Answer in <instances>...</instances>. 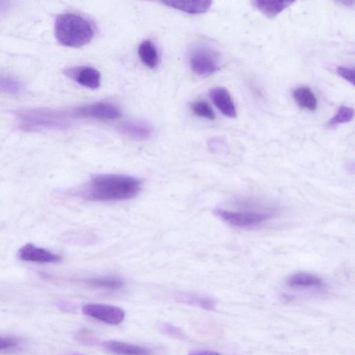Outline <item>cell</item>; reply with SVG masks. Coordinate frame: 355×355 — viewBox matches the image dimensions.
Here are the masks:
<instances>
[{"instance_id":"obj_1","label":"cell","mask_w":355,"mask_h":355,"mask_svg":"<svg viewBox=\"0 0 355 355\" xmlns=\"http://www.w3.org/2000/svg\"><path fill=\"white\" fill-rule=\"evenodd\" d=\"M140 189V180L134 177L103 174L93 177L81 191V196L92 201L124 200L137 196Z\"/></svg>"},{"instance_id":"obj_2","label":"cell","mask_w":355,"mask_h":355,"mask_svg":"<svg viewBox=\"0 0 355 355\" xmlns=\"http://www.w3.org/2000/svg\"><path fill=\"white\" fill-rule=\"evenodd\" d=\"M54 33L60 44L78 48L90 42L94 35V28L91 21L84 17L66 12L56 17Z\"/></svg>"},{"instance_id":"obj_3","label":"cell","mask_w":355,"mask_h":355,"mask_svg":"<svg viewBox=\"0 0 355 355\" xmlns=\"http://www.w3.org/2000/svg\"><path fill=\"white\" fill-rule=\"evenodd\" d=\"M19 126L26 131L62 129L67 126V114L60 110L36 108L18 112Z\"/></svg>"},{"instance_id":"obj_4","label":"cell","mask_w":355,"mask_h":355,"mask_svg":"<svg viewBox=\"0 0 355 355\" xmlns=\"http://www.w3.org/2000/svg\"><path fill=\"white\" fill-rule=\"evenodd\" d=\"M191 70L199 76H207L220 67V57L218 53L207 45L194 47L189 54Z\"/></svg>"},{"instance_id":"obj_5","label":"cell","mask_w":355,"mask_h":355,"mask_svg":"<svg viewBox=\"0 0 355 355\" xmlns=\"http://www.w3.org/2000/svg\"><path fill=\"white\" fill-rule=\"evenodd\" d=\"M214 214L224 222L241 228H249L259 225L271 217L267 212L235 211L223 209H216Z\"/></svg>"},{"instance_id":"obj_6","label":"cell","mask_w":355,"mask_h":355,"mask_svg":"<svg viewBox=\"0 0 355 355\" xmlns=\"http://www.w3.org/2000/svg\"><path fill=\"white\" fill-rule=\"evenodd\" d=\"M82 311L85 315L112 325L119 324L125 318L123 309L110 304L89 303L83 306Z\"/></svg>"},{"instance_id":"obj_7","label":"cell","mask_w":355,"mask_h":355,"mask_svg":"<svg viewBox=\"0 0 355 355\" xmlns=\"http://www.w3.org/2000/svg\"><path fill=\"white\" fill-rule=\"evenodd\" d=\"M71 114L74 117L113 120L121 116V111L112 103L100 102L76 107L71 111Z\"/></svg>"},{"instance_id":"obj_8","label":"cell","mask_w":355,"mask_h":355,"mask_svg":"<svg viewBox=\"0 0 355 355\" xmlns=\"http://www.w3.org/2000/svg\"><path fill=\"white\" fill-rule=\"evenodd\" d=\"M65 74L83 87L89 89H98L101 85L100 72L89 66H80L67 69Z\"/></svg>"},{"instance_id":"obj_9","label":"cell","mask_w":355,"mask_h":355,"mask_svg":"<svg viewBox=\"0 0 355 355\" xmlns=\"http://www.w3.org/2000/svg\"><path fill=\"white\" fill-rule=\"evenodd\" d=\"M19 257L26 261L37 263H55L60 260L59 255L32 243H27L20 248Z\"/></svg>"},{"instance_id":"obj_10","label":"cell","mask_w":355,"mask_h":355,"mask_svg":"<svg viewBox=\"0 0 355 355\" xmlns=\"http://www.w3.org/2000/svg\"><path fill=\"white\" fill-rule=\"evenodd\" d=\"M210 98L216 107L225 116L234 118L236 116V110L229 92L224 87H217L212 88L209 92Z\"/></svg>"},{"instance_id":"obj_11","label":"cell","mask_w":355,"mask_h":355,"mask_svg":"<svg viewBox=\"0 0 355 355\" xmlns=\"http://www.w3.org/2000/svg\"><path fill=\"white\" fill-rule=\"evenodd\" d=\"M102 346L108 352L118 355H152V352L145 347L119 340H105Z\"/></svg>"},{"instance_id":"obj_12","label":"cell","mask_w":355,"mask_h":355,"mask_svg":"<svg viewBox=\"0 0 355 355\" xmlns=\"http://www.w3.org/2000/svg\"><path fill=\"white\" fill-rule=\"evenodd\" d=\"M119 131L132 139L144 140L148 139L153 134L152 127L143 121H126L119 125Z\"/></svg>"},{"instance_id":"obj_13","label":"cell","mask_w":355,"mask_h":355,"mask_svg":"<svg viewBox=\"0 0 355 355\" xmlns=\"http://www.w3.org/2000/svg\"><path fill=\"white\" fill-rule=\"evenodd\" d=\"M162 3L189 14H200L207 12L210 8L212 1L166 0L163 1Z\"/></svg>"},{"instance_id":"obj_14","label":"cell","mask_w":355,"mask_h":355,"mask_svg":"<svg viewBox=\"0 0 355 355\" xmlns=\"http://www.w3.org/2000/svg\"><path fill=\"white\" fill-rule=\"evenodd\" d=\"M286 284L291 287H321L322 279L317 275L305 272H296L286 279Z\"/></svg>"},{"instance_id":"obj_15","label":"cell","mask_w":355,"mask_h":355,"mask_svg":"<svg viewBox=\"0 0 355 355\" xmlns=\"http://www.w3.org/2000/svg\"><path fill=\"white\" fill-rule=\"evenodd\" d=\"M293 3V1H254L253 5L266 17L273 18Z\"/></svg>"},{"instance_id":"obj_16","label":"cell","mask_w":355,"mask_h":355,"mask_svg":"<svg viewBox=\"0 0 355 355\" xmlns=\"http://www.w3.org/2000/svg\"><path fill=\"white\" fill-rule=\"evenodd\" d=\"M293 96L297 104L302 108L314 111L317 107V98L312 90L307 87L295 89Z\"/></svg>"},{"instance_id":"obj_17","label":"cell","mask_w":355,"mask_h":355,"mask_svg":"<svg viewBox=\"0 0 355 355\" xmlns=\"http://www.w3.org/2000/svg\"><path fill=\"white\" fill-rule=\"evenodd\" d=\"M138 55L142 63L153 69L158 64V53L154 44L148 40L142 42L138 47Z\"/></svg>"},{"instance_id":"obj_18","label":"cell","mask_w":355,"mask_h":355,"mask_svg":"<svg viewBox=\"0 0 355 355\" xmlns=\"http://www.w3.org/2000/svg\"><path fill=\"white\" fill-rule=\"evenodd\" d=\"M24 89L23 84L17 79L0 74V93L15 95L21 93Z\"/></svg>"},{"instance_id":"obj_19","label":"cell","mask_w":355,"mask_h":355,"mask_svg":"<svg viewBox=\"0 0 355 355\" xmlns=\"http://www.w3.org/2000/svg\"><path fill=\"white\" fill-rule=\"evenodd\" d=\"M85 282L94 288L111 290L119 289L123 285L121 279L113 277L92 278L87 279Z\"/></svg>"},{"instance_id":"obj_20","label":"cell","mask_w":355,"mask_h":355,"mask_svg":"<svg viewBox=\"0 0 355 355\" xmlns=\"http://www.w3.org/2000/svg\"><path fill=\"white\" fill-rule=\"evenodd\" d=\"M191 108L193 112L200 117L214 120L215 113L211 105L204 100H197L191 104Z\"/></svg>"},{"instance_id":"obj_21","label":"cell","mask_w":355,"mask_h":355,"mask_svg":"<svg viewBox=\"0 0 355 355\" xmlns=\"http://www.w3.org/2000/svg\"><path fill=\"white\" fill-rule=\"evenodd\" d=\"M354 117V110L347 106H341L334 116L328 121V125L333 127L352 121Z\"/></svg>"},{"instance_id":"obj_22","label":"cell","mask_w":355,"mask_h":355,"mask_svg":"<svg viewBox=\"0 0 355 355\" xmlns=\"http://www.w3.org/2000/svg\"><path fill=\"white\" fill-rule=\"evenodd\" d=\"M179 299L184 303L199 306L207 310H212L214 308V302L209 297L194 295H183Z\"/></svg>"},{"instance_id":"obj_23","label":"cell","mask_w":355,"mask_h":355,"mask_svg":"<svg viewBox=\"0 0 355 355\" xmlns=\"http://www.w3.org/2000/svg\"><path fill=\"white\" fill-rule=\"evenodd\" d=\"M161 331L168 336L175 338H182L183 333L180 329L168 323H162L159 325Z\"/></svg>"},{"instance_id":"obj_24","label":"cell","mask_w":355,"mask_h":355,"mask_svg":"<svg viewBox=\"0 0 355 355\" xmlns=\"http://www.w3.org/2000/svg\"><path fill=\"white\" fill-rule=\"evenodd\" d=\"M337 73L342 77L343 79L346 80L347 82L351 83L352 85H354V68H348L345 67H338L336 68Z\"/></svg>"},{"instance_id":"obj_25","label":"cell","mask_w":355,"mask_h":355,"mask_svg":"<svg viewBox=\"0 0 355 355\" xmlns=\"http://www.w3.org/2000/svg\"><path fill=\"white\" fill-rule=\"evenodd\" d=\"M17 343L18 340L15 338L0 336V351L13 348Z\"/></svg>"},{"instance_id":"obj_26","label":"cell","mask_w":355,"mask_h":355,"mask_svg":"<svg viewBox=\"0 0 355 355\" xmlns=\"http://www.w3.org/2000/svg\"><path fill=\"white\" fill-rule=\"evenodd\" d=\"M77 339L84 343H93L94 338H93V336L86 331H80L78 333L77 335Z\"/></svg>"},{"instance_id":"obj_27","label":"cell","mask_w":355,"mask_h":355,"mask_svg":"<svg viewBox=\"0 0 355 355\" xmlns=\"http://www.w3.org/2000/svg\"><path fill=\"white\" fill-rule=\"evenodd\" d=\"M189 355H221L219 353L207 349L195 350L191 352Z\"/></svg>"},{"instance_id":"obj_28","label":"cell","mask_w":355,"mask_h":355,"mask_svg":"<svg viewBox=\"0 0 355 355\" xmlns=\"http://www.w3.org/2000/svg\"><path fill=\"white\" fill-rule=\"evenodd\" d=\"M12 6V2L10 1L0 0V14L8 10Z\"/></svg>"},{"instance_id":"obj_29","label":"cell","mask_w":355,"mask_h":355,"mask_svg":"<svg viewBox=\"0 0 355 355\" xmlns=\"http://www.w3.org/2000/svg\"><path fill=\"white\" fill-rule=\"evenodd\" d=\"M68 355H84V354H80V353H78V352H70V353H69V354H68Z\"/></svg>"}]
</instances>
